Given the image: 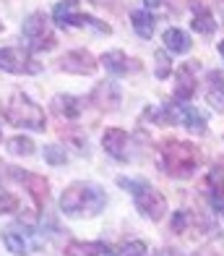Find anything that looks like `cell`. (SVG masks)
Returning <instances> with one entry per match:
<instances>
[{"instance_id": "obj_1", "label": "cell", "mask_w": 224, "mask_h": 256, "mask_svg": "<svg viewBox=\"0 0 224 256\" xmlns=\"http://www.w3.org/2000/svg\"><path fill=\"white\" fill-rule=\"evenodd\" d=\"M104 206H107V194L97 183L76 180L60 196V209L68 217H97Z\"/></svg>"}, {"instance_id": "obj_2", "label": "cell", "mask_w": 224, "mask_h": 256, "mask_svg": "<svg viewBox=\"0 0 224 256\" xmlns=\"http://www.w3.org/2000/svg\"><path fill=\"white\" fill-rule=\"evenodd\" d=\"M198 162H201V154H198V146L191 142L167 138L159 146V168L170 178H191Z\"/></svg>"}, {"instance_id": "obj_3", "label": "cell", "mask_w": 224, "mask_h": 256, "mask_svg": "<svg viewBox=\"0 0 224 256\" xmlns=\"http://www.w3.org/2000/svg\"><path fill=\"white\" fill-rule=\"evenodd\" d=\"M0 115L13 128H26V131H44L47 128L44 110L29 94H23V92H13V94L0 104Z\"/></svg>"}, {"instance_id": "obj_4", "label": "cell", "mask_w": 224, "mask_h": 256, "mask_svg": "<svg viewBox=\"0 0 224 256\" xmlns=\"http://www.w3.org/2000/svg\"><path fill=\"white\" fill-rule=\"evenodd\" d=\"M117 186L125 191H131L133 202H136V209L144 217L154 220V222H159V220L164 217V212H167V199L154 188V186H149L146 180H133V178H117Z\"/></svg>"}, {"instance_id": "obj_5", "label": "cell", "mask_w": 224, "mask_h": 256, "mask_svg": "<svg viewBox=\"0 0 224 256\" xmlns=\"http://www.w3.org/2000/svg\"><path fill=\"white\" fill-rule=\"evenodd\" d=\"M23 40L29 42V50L34 52H42V50H52L57 44V37L50 26V18H47L42 10H34L23 18V26H21Z\"/></svg>"}, {"instance_id": "obj_6", "label": "cell", "mask_w": 224, "mask_h": 256, "mask_svg": "<svg viewBox=\"0 0 224 256\" xmlns=\"http://www.w3.org/2000/svg\"><path fill=\"white\" fill-rule=\"evenodd\" d=\"M0 71L13 76H37L42 74L39 60L31 58V50L26 48H3L0 50Z\"/></svg>"}, {"instance_id": "obj_7", "label": "cell", "mask_w": 224, "mask_h": 256, "mask_svg": "<svg viewBox=\"0 0 224 256\" xmlns=\"http://www.w3.org/2000/svg\"><path fill=\"white\" fill-rule=\"evenodd\" d=\"M3 243L10 254L16 256H26L34 248L44 246V238L39 236V230H34L31 225H10L8 230H3Z\"/></svg>"}, {"instance_id": "obj_8", "label": "cell", "mask_w": 224, "mask_h": 256, "mask_svg": "<svg viewBox=\"0 0 224 256\" xmlns=\"http://www.w3.org/2000/svg\"><path fill=\"white\" fill-rule=\"evenodd\" d=\"M52 18H55V24H60V26H94L102 34L112 32L107 24H102L99 18L78 14V0H60V3L55 6V10H52Z\"/></svg>"}, {"instance_id": "obj_9", "label": "cell", "mask_w": 224, "mask_h": 256, "mask_svg": "<svg viewBox=\"0 0 224 256\" xmlns=\"http://www.w3.org/2000/svg\"><path fill=\"white\" fill-rule=\"evenodd\" d=\"M5 170H8L10 178H16L18 183L26 186V191L34 199V206L44 209L47 199H50V180H47L44 176H39V172H21L18 168H5Z\"/></svg>"}, {"instance_id": "obj_10", "label": "cell", "mask_w": 224, "mask_h": 256, "mask_svg": "<svg viewBox=\"0 0 224 256\" xmlns=\"http://www.w3.org/2000/svg\"><path fill=\"white\" fill-rule=\"evenodd\" d=\"M57 68L65 74H76V76H91V74H97V58H94L91 52L86 50H70L65 52L60 60H57Z\"/></svg>"}, {"instance_id": "obj_11", "label": "cell", "mask_w": 224, "mask_h": 256, "mask_svg": "<svg viewBox=\"0 0 224 256\" xmlns=\"http://www.w3.org/2000/svg\"><path fill=\"white\" fill-rule=\"evenodd\" d=\"M50 108L60 120H76V118H81V112H84V102L73 94H55L50 100Z\"/></svg>"}, {"instance_id": "obj_12", "label": "cell", "mask_w": 224, "mask_h": 256, "mask_svg": "<svg viewBox=\"0 0 224 256\" xmlns=\"http://www.w3.org/2000/svg\"><path fill=\"white\" fill-rule=\"evenodd\" d=\"M102 146L107 149V154H112L115 160L125 162L128 160V131L123 128H107V131L102 134Z\"/></svg>"}, {"instance_id": "obj_13", "label": "cell", "mask_w": 224, "mask_h": 256, "mask_svg": "<svg viewBox=\"0 0 224 256\" xmlns=\"http://www.w3.org/2000/svg\"><path fill=\"white\" fill-rule=\"evenodd\" d=\"M91 102L97 104L99 110H117L120 108V89H117L115 81H102V84L94 89Z\"/></svg>"}, {"instance_id": "obj_14", "label": "cell", "mask_w": 224, "mask_h": 256, "mask_svg": "<svg viewBox=\"0 0 224 256\" xmlns=\"http://www.w3.org/2000/svg\"><path fill=\"white\" fill-rule=\"evenodd\" d=\"M193 66L196 63H183L180 71H178V89H175V100H180V102H191V97L196 94Z\"/></svg>"}, {"instance_id": "obj_15", "label": "cell", "mask_w": 224, "mask_h": 256, "mask_svg": "<svg viewBox=\"0 0 224 256\" xmlns=\"http://www.w3.org/2000/svg\"><path fill=\"white\" fill-rule=\"evenodd\" d=\"M102 63H104V68H107L112 76H128V74L133 71V66H136V60H128V55L123 50L104 52L102 55Z\"/></svg>"}, {"instance_id": "obj_16", "label": "cell", "mask_w": 224, "mask_h": 256, "mask_svg": "<svg viewBox=\"0 0 224 256\" xmlns=\"http://www.w3.org/2000/svg\"><path fill=\"white\" fill-rule=\"evenodd\" d=\"M107 251H110V246L102 240H70L63 254L65 256H102Z\"/></svg>"}, {"instance_id": "obj_17", "label": "cell", "mask_w": 224, "mask_h": 256, "mask_svg": "<svg viewBox=\"0 0 224 256\" xmlns=\"http://www.w3.org/2000/svg\"><path fill=\"white\" fill-rule=\"evenodd\" d=\"M209 104L214 110L224 112V71H211L209 74Z\"/></svg>"}, {"instance_id": "obj_18", "label": "cell", "mask_w": 224, "mask_h": 256, "mask_svg": "<svg viewBox=\"0 0 224 256\" xmlns=\"http://www.w3.org/2000/svg\"><path fill=\"white\" fill-rule=\"evenodd\" d=\"M164 48H167L170 52H188L191 50V37L183 32V29H175V26H170L167 32H164Z\"/></svg>"}, {"instance_id": "obj_19", "label": "cell", "mask_w": 224, "mask_h": 256, "mask_svg": "<svg viewBox=\"0 0 224 256\" xmlns=\"http://www.w3.org/2000/svg\"><path fill=\"white\" fill-rule=\"evenodd\" d=\"M131 21H133V29L141 40H151V34H154V16L149 10H133Z\"/></svg>"}, {"instance_id": "obj_20", "label": "cell", "mask_w": 224, "mask_h": 256, "mask_svg": "<svg viewBox=\"0 0 224 256\" xmlns=\"http://www.w3.org/2000/svg\"><path fill=\"white\" fill-rule=\"evenodd\" d=\"M5 149L10 154H16V157H29V154H34V142L29 136H10L8 142H5Z\"/></svg>"}, {"instance_id": "obj_21", "label": "cell", "mask_w": 224, "mask_h": 256, "mask_svg": "<svg viewBox=\"0 0 224 256\" xmlns=\"http://www.w3.org/2000/svg\"><path fill=\"white\" fill-rule=\"evenodd\" d=\"M191 29L193 32H198V34H214L217 32V21H214V16H211V10H198V14L193 16V21H191Z\"/></svg>"}, {"instance_id": "obj_22", "label": "cell", "mask_w": 224, "mask_h": 256, "mask_svg": "<svg viewBox=\"0 0 224 256\" xmlns=\"http://www.w3.org/2000/svg\"><path fill=\"white\" fill-rule=\"evenodd\" d=\"M44 162L47 165H55V168H60L68 162V154H65V149L63 146H44Z\"/></svg>"}, {"instance_id": "obj_23", "label": "cell", "mask_w": 224, "mask_h": 256, "mask_svg": "<svg viewBox=\"0 0 224 256\" xmlns=\"http://www.w3.org/2000/svg\"><path fill=\"white\" fill-rule=\"evenodd\" d=\"M18 199L13 194H8V191H3L0 188V214H16L18 212Z\"/></svg>"}, {"instance_id": "obj_24", "label": "cell", "mask_w": 224, "mask_h": 256, "mask_svg": "<svg viewBox=\"0 0 224 256\" xmlns=\"http://www.w3.org/2000/svg\"><path fill=\"white\" fill-rule=\"evenodd\" d=\"M117 256H149V251H146L144 240H131V243L117 248Z\"/></svg>"}, {"instance_id": "obj_25", "label": "cell", "mask_w": 224, "mask_h": 256, "mask_svg": "<svg viewBox=\"0 0 224 256\" xmlns=\"http://www.w3.org/2000/svg\"><path fill=\"white\" fill-rule=\"evenodd\" d=\"M157 78H167L172 71V63L167 60V50H157Z\"/></svg>"}, {"instance_id": "obj_26", "label": "cell", "mask_w": 224, "mask_h": 256, "mask_svg": "<svg viewBox=\"0 0 224 256\" xmlns=\"http://www.w3.org/2000/svg\"><path fill=\"white\" fill-rule=\"evenodd\" d=\"M185 225H191V214H188V212H175V217H172V230H175V232H185Z\"/></svg>"}, {"instance_id": "obj_27", "label": "cell", "mask_w": 224, "mask_h": 256, "mask_svg": "<svg viewBox=\"0 0 224 256\" xmlns=\"http://www.w3.org/2000/svg\"><path fill=\"white\" fill-rule=\"evenodd\" d=\"M94 6H102V8H107V6H115L117 0H91Z\"/></svg>"}, {"instance_id": "obj_28", "label": "cell", "mask_w": 224, "mask_h": 256, "mask_svg": "<svg viewBox=\"0 0 224 256\" xmlns=\"http://www.w3.org/2000/svg\"><path fill=\"white\" fill-rule=\"evenodd\" d=\"M164 0H146V8H162Z\"/></svg>"}, {"instance_id": "obj_29", "label": "cell", "mask_w": 224, "mask_h": 256, "mask_svg": "<svg viewBox=\"0 0 224 256\" xmlns=\"http://www.w3.org/2000/svg\"><path fill=\"white\" fill-rule=\"evenodd\" d=\"M164 256H180L178 251H164Z\"/></svg>"}, {"instance_id": "obj_30", "label": "cell", "mask_w": 224, "mask_h": 256, "mask_svg": "<svg viewBox=\"0 0 224 256\" xmlns=\"http://www.w3.org/2000/svg\"><path fill=\"white\" fill-rule=\"evenodd\" d=\"M219 52H222V58H224V40L219 42Z\"/></svg>"}, {"instance_id": "obj_31", "label": "cell", "mask_w": 224, "mask_h": 256, "mask_svg": "<svg viewBox=\"0 0 224 256\" xmlns=\"http://www.w3.org/2000/svg\"><path fill=\"white\" fill-rule=\"evenodd\" d=\"M3 29H5V26H3V21H0V32H3Z\"/></svg>"}]
</instances>
